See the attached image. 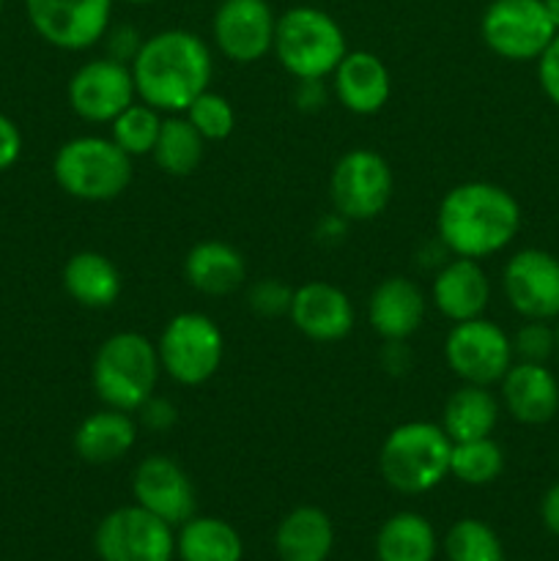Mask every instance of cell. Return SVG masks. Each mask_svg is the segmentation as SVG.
Masks as SVG:
<instances>
[{
	"label": "cell",
	"instance_id": "cell-1",
	"mask_svg": "<svg viewBox=\"0 0 559 561\" xmlns=\"http://www.w3.org/2000/svg\"><path fill=\"white\" fill-rule=\"evenodd\" d=\"M129 69L140 102L151 104L159 113L179 115L208 88L214 58L197 33L170 27L142 38L140 53Z\"/></svg>",
	"mask_w": 559,
	"mask_h": 561
},
{
	"label": "cell",
	"instance_id": "cell-2",
	"mask_svg": "<svg viewBox=\"0 0 559 561\" xmlns=\"http://www.w3.org/2000/svg\"><path fill=\"white\" fill-rule=\"evenodd\" d=\"M521 230V206L504 186L491 181H466L442 197L436 236L449 255L491 257L507 250Z\"/></svg>",
	"mask_w": 559,
	"mask_h": 561
},
{
	"label": "cell",
	"instance_id": "cell-3",
	"mask_svg": "<svg viewBox=\"0 0 559 561\" xmlns=\"http://www.w3.org/2000/svg\"><path fill=\"white\" fill-rule=\"evenodd\" d=\"M162 376L157 343L140 332H115L96 348L91 383L102 405L135 414Z\"/></svg>",
	"mask_w": 559,
	"mask_h": 561
},
{
	"label": "cell",
	"instance_id": "cell-4",
	"mask_svg": "<svg viewBox=\"0 0 559 561\" xmlns=\"http://www.w3.org/2000/svg\"><path fill=\"white\" fill-rule=\"evenodd\" d=\"M453 442L442 425L425 420L392 427L378 453L384 482L406 496L427 493L449 477Z\"/></svg>",
	"mask_w": 559,
	"mask_h": 561
},
{
	"label": "cell",
	"instance_id": "cell-5",
	"mask_svg": "<svg viewBox=\"0 0 559 561\" xmlns=\"http://www.w3.org/2000/svg\"><path fill=\"white\" fill-rule=\"evenodd\" d=\"M272 53L294 80H323L345 58L349 42L332 14L316 5H294L277 16Z\"/></svg>",
	"mask_w": 559,
	"mask_h": 561
},
{
	"label": "cell",
	"instance_id": "cell-6",
	"mask_svg": "<svg viewBox=\"0 0 559 561\" xmlns=\"http://www.w3.org/2000/svg\"><path fill=\"white\" fill-rule=\"evenodd\" d=\"M55 184L75 201L107 203L132 184V157L113 137L80 135L66 140L53 159Z\"/></svg>",
	"mask_w": 559,
	"mask_h": 561
},
{
	"label": "cell",
	"instance_id": "cell-7",
	"mask_svg": "<svg viewBox=\"0 0 559 561\" xmlns=\"http://www.w3.org/2000/svg\"><path fill=\"white\" fill-rule=\"evenodd\" d=\"M162 373L181 387H201L217 376L225 356L223 329L206 312H179L157 340Z\"/></svg>",
	"mask_w": 559,
	"mask_h": 561
},
{
	"label": "cell",
	"instance_id": "cell-8",
	"mask_svg": "<svg viewBox=\"0 0 559 561\" xmlns=\"http://www.w3.org/2000/svg\"><path fill=\"white\" fill-rule=\"evenodd\" d=\"M392 168L373 148L345 151L329 175L332 208L345 222H367V219L381 217L392 201Z\"/></svg>",
	"mask_w": 559,
	"mask_h": 561
},
{
	"label": "cell",
	"instance_id": "cell-9",
	"mask_svg": "<svg viewBox=\"0 0 559 561\" xmlns=\"http://www.w3.org/2000/svg\"><path fill=\"white\" fill-rule=\"evenodd\" d=\"M480 33L486 47L504 60H537L559 33L543 0H491L482 11Z\"/></svg>",
	"mask_w": 559,
	"mask_h": 561
},
{
	"label": "cell",
	"instance_id": "cell-10",
	"mask_svg": "<svg viewBox=\"0 0 559 561\" xmlns=\"http://www.w3.org/2000/svg\"><path fill=\"white\" fill-rule=\"evenodd\" d=\"M444 362L464 383L499 387L515 362L510 334L486 316L453 323L444 340Z\"/></svg>",
	"mask_w": 559,
	"mask_h": 561
},
{
	"label": "cell",
	"instance_id": "cell-11",
	"mask_svg": "<svg viewBox=\"0 0 559 561\" xmlns=\"http://www.w3.org/2000/svg\"><path fill=\"white\" fill-rule=\"evenodd\" d=\"M33 31L66 53L96 47L110 31L113 0H25Z\"/></svg>",
	"mask_w": 559,
	"mask_h": 561
},
{
	"label": "cell",
	"instance_id": "cell-12",
	"mask_svg": "<svg viewBox=\"0 0 559 561\" xmlns=\"http://www.w3.org/2000/svg\"><path fill=\"white\" fill-rule=\"evenodd\" d=\"M173 551L170 524L140 504L113 510L96 529V553L102 561H170Z\"/></svg>",
	"mask_w": 559,
	"mask_h": 561
},
{
	"label": "cell",
	"instance_id": "cell-13",
	"mask_svg": "<svg viewBox=\"0 0 559 561\" xmlns=\"http://www.w3.org/2000/svg\"><path fill=\"white\" fill-rule=\"evenodd\" d=\"M66 96L77 118L88 124H113L132 102H137L135 77L129 66L102 55L71 75Z\"/></svg>",
	"mask_w": 559,
	"mask_h": 561
},
{
	"label": "cell",
	"instance_id": "cell-14",
	"mask_svg": "<svg viewBox=\"0 0 559 561\" xmlns=\"http://www.w3.org/2000/svg\"><path fill=\"white\" fill-rule=\"evenodd\" d=\"M502 290L524 321H557L559 257L537 247L518 250L504 263Z\"/></svg>",
	"mask_w": 559,
	"mask_h": 561
},
{
	"label": "cell",
	"instance_id": "cell-15",
	"mask_svg": "<svg viewBox=\"0 0 559 561\" xmlns=\"http://www.w3.org/2000/svg\"><path fill=\"white\" fill-rule=\"evenodd\" d=\"M277 16L266 0H223L214 11L212 36L219 53L233 64H255L274 47Z\"/></svg>",
	"mask_w": 559,
	"mask_h": 561
},
{
	"label": "cell",
	"instance_id": "cell-16",
	"mask_svg": "<svg viewBox=\"0 0 559 561\" xmlns=\"http://www.w3.org/2000/svg\"><path fill=\"white\" fill-rule=\"evenodd\" d=\"M135 502L164 524L181 526L195 515V488L190 474L168 455H148L132 474Z\"/></svg>",
	"mask_w": 559,
	"mask_h": 561
},
{
	"label": "cell",
	"instance_id": "cell-17",
	"mask_svg": "<svg viewBox=\"0 0 559 561\" xmlns=\"http://www.w3.org/2000/svg\"><path fill=\"white\" fill-rule=\"evenodd\" d=\"M290 323L312 343H340L354 332L356 312L343 288L323 279L294 288L288 310Z\"/></svg>",
	"mask_w": 559,
	"mask_h": 561
},
{
	"label": "cell",
	"instance_id": "cell-18",
	"mask_svg": "<svg viewBox=\"0 0 559 561\" xmlns=\"http://www.w3.org/2000/svg\"><path fill=\"white\" fill-rule=\"evenodd\" d=\"M499 403L521 425H546L559 411V381L546 365L513 362L499 381Z\"/></svg>",
	"mask_w": 559,
	"mask_h": 561
},
{
	"label": "cell",
	"instance_id": "cell-19",
	"mask_svg": "<svg viewBox=\"0 0 559 561\" xmlns=\"http://www.w3.org/2000/svg\"><path fill=\"white\" fill-rule=\"evenodd\" d=\"M433 307L447 321L460 323L480 318L491 301V279L475 257L453 255L438 266L431 285Z\"/></svg>",
	"mask_w": 559,
	"mask_h": 561
},
{
	"label": "cell",
	"instance_id": "cell-20",
	"mask_svg": "<svg viewBox=\"0 0 559 561\" xmlns=\"http://www.w3.org/2000/svg\"><path fill=\"white\" fill-rule=\"evenodd\" d=\"M334 99L354 115H376L392 96V75L376 53L349 49L332 71Z\"/></svg>",
	"mask_w": 559,
	"mask_h": 561
},
{
	"label": "cell",
	"instance_id": "cell-21",
	"mask_svg": "<svg viewBox=\"0 0 559 561\" xmlns=\"http://www.w3.org/2000/svg\"><path fill=\"white\" fill-rule=\"evenodd\" d=\"M427 299L420 285L409 277L381 279L367 299V323L373 332L387 340H409L425 323Z\"/></svg>",
	"mask_w": 559,
	"mask_h": 561
},
{
	"label": "cell",
	"instance_id": "cell-22",
	"mask_svg": "<svg viewBox=\"0 0 559 561\" xmlns=\"http://www.w3.org/2000/svg\"><path fill=\"white\" fill-rule=\"evenodd\" d=\"M137 433H140V425H137L135 414L102 405L77 425L71 444H75L80 460L91 466H107L118 463L132 453V447L137 444Z\"/></svg>",
	"mask_w": 559,
	"mask_h": 561
},
{
	"label": "cell",
	"instance_id": "cell-23",
	"mask_svg": "<svg viewBox=\"0 0 559 561\" xmlns=\"http://www.w3.org/2000/svg\"><path fill=\"white\" fill-rule=\"evenodd\" d=\"M184 279L197 294L223 299V296L236 294L244 285V255L225 241H197L184 257Z\"/></svg>",
	"mask_w": 559,
	"mask_h": 561
},
{
	"label": "cell",
	"instance_id": "cell-24",
	"mask_svg": "<svg viewBox=\"0 0 559 561\" xmlns=\"http://www.w3.org/2000/svg\"><path fill=\"white\" fill-rule=\"evenodd\" d=\"M60 283H64L66 294L88 310H107L118 301L121 290H124L118 266L104 252L96 250L75 252L64 263Z\"/></svg>",
	"mask_w": 559,
	"mask_h": 561
},
{
	"label": "cell",
	"instance_id": "cell-25",
	"mask_svg": "<svg viewBox=\"0 0 559 561\" xmlns=\"http://www.w3.org/2000/svg\"><path fill=\"white\" fill-rule=\"evenodd\" d=\"M499 403L491 387H477V383H460L444 403V414L438 425L449 436V442H471V438L493 436L499 425Z\"/></svg>",
	"mask_w": 559,
	"mask_h": 561
},
{
	"label": "cell",
	"instance_id": "cell-26",
	"mask_svg": "<svg viewBox=\"0 0 559 561\" xmlns=\"http://www.w3.org/2000/svg\"><path fill=\"white\" fill-rule=\"evenodd\" d=\"M274 542L283 561H327L334 546L332 520L318 507H296L283 518Z\"/></svg>",
	"mask_w": 559,
	"mask_h": 561
},
{
	"label": "cell",
	"instance_id": "cell-27",
	"mask_svg": "<svg viewBox=\"0 0 559 561\" xmlns=\"http://www.w3.org/2000/svg\"><path fill=\"white\" fill-rule=\"evenodd\" d=\"M378 561H433L436 535L417 513H398L381 526L376 537Z\"/></svg>",
	"mask_w": 559,
	"mask_h": 561
},
{
	"label": "cell",
	"instance_id": "cell-28",
	"mask_svg": "<svg viewBox=\"0 0 559 561\" xmlns=\"http://www.w3.org/2000/svg\"><path fill=\"white\" fill-rule=\"evenodd\" d=\"M203 151H206V140L197 135V129L186 121V115L179 113L162 118V129H159L157 146L151 151L153 162L162 173L173 175V179L192 175L201 168Z\"/></svg>",
	"mask_w": 559,
	"mask_h": 561
},
{
	"label": "cell",
	"instance_id": "cell-29",
	"mask_svg": "<svg viewBox=\"0 0 559 561\" xmlns=\"http://www.w3.org/2000/svg\"><path fill=\"white\" fill-rule=\"evenodd\" d=\"M184 561H241V537L228 520L195 518L181 524L175 540Z\"/></svg>",
	"mask_w": 559,
	"mask_h": 561
},
{
	"label": "cell",
	"instance_id": "cell-30",
	"mask_svg": "<svg viewBox=\"0 0 559 561\" xmlns=\"http://www.w3.org/2000/svg\"><path fill=\"white\" fill-rule=\"evenodd\" d=\"M504 471V449L493 442V436L455 442L449 453V474L464 485H491Z\"/></svg>",
	"mask_w": 559,
	"mask_h": 561
},
{
	"label": "cell",
	"instance_id": "cell-31",
	"mask_svg": "<svg viewBox=\"0 0 559 561\" xmlns=\"http://www.w3.org/2000/svg\"><path fill=\"white\" fill-rule=\"evenodd\" d=\"M159 129H162V113L137 99L110 124V137L132 159L151 157Z\"/></svg>",
	"mask_w": 559,
	"mask_h": 561
},
{
	"label": "cell",
	"instance_id": "cell-32",
	"mask_svg": "<svg viewBox=\"0 0 559 561\" xmlns=\"http://www.w3.org/2000/svg\"><path fill=\"white\" fill-rule=\"evenodd\" d=\"M447 548L449 561H502V546L493 529L482 520L464 518L447 531Z\"/></svg>",
	"mask_w": 559,
	"mask_h": 561
},
{
	"label": "cell",
	"instance_id": "cell-33",
	"mask_svg": "<svg viewBox=\"0 0 559 561\" xmlns=\"http://www.w3.org/2000/svg\"><path fill=\"white\" fill-rule=\"evenodd\" d=\"M181 115H186V121L195 126L197 135L206 142L228 140L236 129L233 104H230L228 96L212 91V88H206L201 96L192 99V104Z\"/></svg>",
	"mask_w": 559,
	"mask_h": 561
},
{
	"label": "cell",
	"instance_id": "cell-34",
	"mask_svg": "<svg viewBox=\"0 0 559 561\" xmlns=\"http://www.w3.org/2000/svg\"><path fill=\"white\" fill-rule=\"evenodd\" d=\"M513 343L515 362H535L546 365L557 354V334H554L551 321H526L518 332L510 337Z\"/></svg>",
	"mask_w": 559,
	"mask_h": 561
},
{
	"label": "cell",
	"instance_id": "cell-35",
	"mask_svg": "<svg viewBox=\"0 0 559 561\" xmlns=\"http://www.w3.org/2000/svg\"><path fill=\"white\" fill-rule=\"evenodd\" d=\"M290 299H294V288H288L285 283L274 277H263L258 279L255 285H250L247 290V305L255 316L263 318H277V316H288L290 310Z\"/></svg>",
	"mask_w": 559,
	"mask_h": 561
},
{
	"label": "cell",
	"instance_id": "cell-36",
	"mask_svg": "<svg viewBox=\"0 0 559 561\" xmlns=\"http://www.w3.org/2000/svg\"><path fill=\"white\" fill-rule=\"evenodd\" d=\"M135 420L137 425L146 427V431L151 433H168L170 427L175 425V420H179V411H175V405L170 403L168 398H159V394L153 392L151 398L135 411Z\"/></svg>",
	"mask_w": 559,
	"mask_h": 561
},
{
	"label": "cell",
	"instance_id": "cell-37",
	"mask_svg": "<svg viewBox=\"0 0 559 561\" xmlns=\"http://www.w3.org/2000/svg\"><path fill=\"white\" fill-rule=\"evenodd\" d=\"M537 80H540V88L548 102L559 107V33L543 49L540 58H537Z\"/></svg>",
	"mask_w": 559,
	"mask_h": 561
},
{
	"label": "cell",
	"instance_id": "cell-38",
	"mask_svg": "<svg viewBox=\"0 0 559 561\" xmlns=\"http://www.w3.org/2000/svg\"><path fill=\"white\" fill-rule=\"evenodd\" d=\"M102 42H107V58L121 60L126 66H132V60H135V55L142 47V38L135 27H115V31H107Z\"/></svg>",
	"mask_w": 559,
	"mask_h": 561
},
{
	"label": "cell",
	"instance_id": "cell-39",
	"mask_svg": "<svg viewBox=\"0 0 559 561\" xmlns=\"http://www.w3.org/2000/svg\"><path fill=\"white\" fill-rule=\"evenodd\" d=\"M22 157V131L9 115L0 113V173L14 168L16 159Z\"/></svg>",
	"mask_w": 559,
	"mask_h": 561
},
{
	"label": "cell",
	"instance_id": "cell-40",
	"mask_svg": "<svg viewBox=\"0 0 559 561\" xmlns=\"http://www.w3.org/2000/svg\"><path fill=\"white\" fill-rule=\"evenodd\" d=\"M381 365L384 370L392 373V376H400L411 367V354L406 348V340H387L381 348Z\"/></svg>",
	"mask_w": 559,
	"mask_h": 561
},
{
	"label": "cell",
	"instance_id": "cell-41",
	"mask_svg": "<svg viewBox=\"0 0 559 561\" xmlns=\"http://www.w3.org/2000/svg\"><path fill=\"white\" fill-rule=\"evenodd\" d=\"M323 80H296V107L299 110H318L327 102V93H323Z\"/></svg>",
	"mask_w": 559,
	"mask_h": 561
},
{
	"label": "cell",
	"instance_id": "cell-42",
	"mask_svg": "<svg viewBox=\"0 0 559 561\" xmlns=\"http://www.w3.org/2000/svg\"><path fill=\"white\" fill-rule=\"evenodd\" d=\"M540 515H543V524H546V529L551 531V535L559 537V482H554V485L548 488L546 496H543Z\"/></svg>",
	"mask_w": 559,
	"mask_h": 561
},
{
	"label": "cell",
	"instance_id": "cell-43",
	"mask_svg": "<svg viewBox=\"0 0 559 561\" xmlns=\"http://www.w3.org/2000/svg\"><path fill=\"white\" fill-rule=\"evenodd\" d=\"M543 5H546L548 14H551L559 25V0H543Z\"/></svg>",
	"mask_w": 559,
	"mask_h": 561
},
{
	"label": "cell",
	"instance_id": "cell-44",
	"mask_svg": "<svg viewBox=\"0 0 559 561\" xmlns=\"http://www.w3.org/2000/svg\"><path fill=\"white\" fill-rule=\"evenodd\" d=\"M554 334H557V354H559V318H557V323H554Z\"/></svg>",
	"mask_w": 559,
	"mask_h": 561
},
{
	"label": "cell",
	"instance_id": "cell-45",
	"mask_svg": "<svg viewBox=\"0 0 559 561\" xmlns=\"http://www.w3.org/2000/svg\"><path fill=\"white\" fill-rule=\"evenodd\" d=\"M126 3H157V0H126Z\"/></svg>",
	"mask_w": 559,
	"mask_h": 561
},
{
	"label": "cell",
	"instance_id": "cell-46",
	"mask_svg": "<svg viewBox=\"0 0 559 561\" xmlns=\"http://www.w3.org/2000/svg\"><path fill=\"white\" fill-rule=\"evenodd\" d=\"M0 14H3V0H0Z\"/></svg>",
	"mask_w": 559,
	"mask_h": 561
},
{
	"label": "cell",
	"instance_id": "cell-47",
	"mask_svg": "<svg viewBox=\"0 0 559 561\" xmlns=\"http://www.w3.org/2000/svg\"><path fill=\"white\" fill-rule=\"evenodd\" d=\"M502 561H504V559H502Z\"/></svg>",
	"mask_w": 559,
	"mask_h": 561
}]
</instances>
